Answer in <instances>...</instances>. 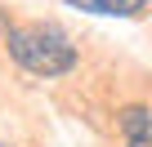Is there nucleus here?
<instances>
[{"label": "nucleus", "instance_id": "4", "mask_svg": "<svg viewBox=\"0 0 152 147\" xmlns=\"http://www.w3.org/2000/svg\"><path fill=\"white\" fill-rule=\"evenodd\" d=\"M5 31H9V27H5V18H0V40H5Z\"/></svg>", "mask_w": 152, "mask_h": 147}, {"label": "nucleus", "instance_id": "2", "mask_svg": "<svg viewBox=\"0 0 152 147\" xmlns=\"http://www.w3.org/2000/svg\"><path fill=\"white\" fill-rule=\"evenodd\" d=\"M121 134H125V147H152V112L148 107H121Z\"/></svg>", "mask_w": 152, "mask_h": 147}, {"label": "nucleus", "instance_id": "3", "mask_svg": "<svg viewBox=\"0 0 152 147\" xmlns=\"http://www.w3.org/2000/svg\"><path fill=\"white\" fill-rule=\"evenodd\" d=\"M67 5L72 9H90V14H112V18H134L152 0H67Z\"/></svg>", "mask_w": 152, "mask_h": 147}, {"label": "nucleus", "instance_id": "1", "mask_svg": "<svg viewBox=\"0 0 152 147\" xmlns=\"http://www.w3.org/2000/svg\"><path fill=\"white\" fill-rule=\"evenodd\" d=\"M5 45H9L18 67H27L31 76H45V80L76 67V45L54 22H18L5 31Z\"/></svg>", "mask_w": 152, "mask_h": 147}, {"label": "nucleus", "instance_id": "5", "mask_svg": "<svg viewBox=\"0 0 152 147\" xmlns=\"http://www.w3.org/2000/svg\"><path fill=\"white\" fill-rule=\"evenodd\" d=\"M0 147H5V143H0Z\"/></svg>", "mask_w": 152, "mask_h": 147}]
</instances>
